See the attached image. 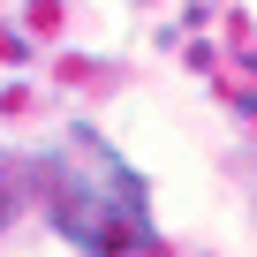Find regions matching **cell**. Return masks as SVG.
I'll list each match as a JSON object with an SVG mask.
<instances>
[{
    "label": "cell",
    "mask_w": 257,
    "mask_h": 257,
    "mask_svg": "<svg viewBox=\"0 0 257 257\" xmlns=\"http://www.w3.org/2000/svg\"><path fill=\"white\" fill-rule=\"evenodd\" d=\"M0 219H8V197H0Z\"/></svg>",
    "instance_id": "cell-2"
},
{
    "label": "cell",
    "mask_w": 257,
    "mask_h": 257,
    "mask_svg": "<svg viewBox=\"0 0 257 257\" xmlns=\"http://www.w3.org/2000/svg\"><path fill=\"white\" fill-rule=\"evenodd\" d=\"M38 189H46L53 227L76 249H91V257H137L159 234L144 174L128 167L98 128H61V137L38 152Z\"/></svg>",
    "instance_id": "cell-1"
}]
</instances>
